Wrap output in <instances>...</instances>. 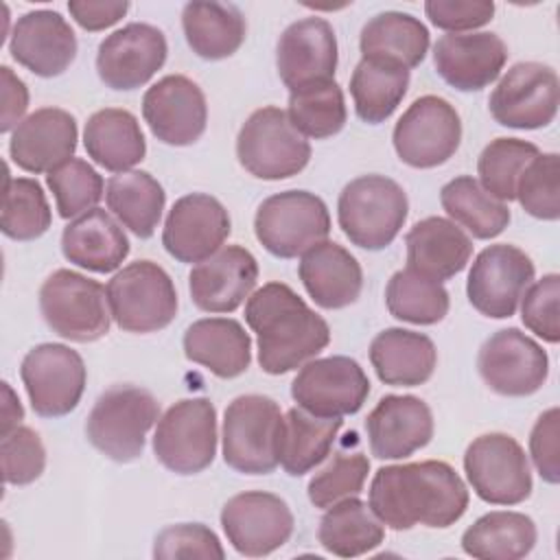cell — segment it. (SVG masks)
<instances>
[{"instance_id": "obj_1", "label": "cell", "mask_w": 560, "mask_h": 560, "mask_svg": "<svg viewBox=\"0 0 560 560\" xmlns=\"http://www.w3.org/2000/svg\"><path fill=\"white\" fill-rule=\"evenodd\" d=\"M368 497L381 523L396 532L416 525L451 527L464 516L470 499L455 468L438 459L378 468Z\"/></svg>"}, {"instance_id": "obj_2", "label": "cell", "mask_w": 560, "mask_h": 560, "mask_svg": "<svg viewBox=\"0 0 560 560\" xmlns=\"http://www.w3.org/2000/svg\"><path fill=\"white\" fill-rule=\"evenodd\" d=\"M245 322L256 332L258 363L267 374H287L330 343L326 319L289 284L267 282L247 298Z\"/></svg>"}, {"instance_id": "obj_3", "label": "cell", "mask_w": 560, "mask_h": 560, "mask_svg": "<svg viewBox=\"0 0 560 560\" xmlns=\"http://www.w3.org/2000/svg\"><path fill=\"white\" fill-rule=\"evenodd\" d=\"M407 214L409 199L402 186L376 173L348 182L337 201L341 232L352 245L370 252L392 245Z\"/></svg>"}, {"instance_id": "obj_4", "label": "cell", "mask_w": 560, "mask_h": 560, "mask_svg": "<svg viewBox=\"0 0 560 560\" xmlns=\"http://www.w3.org/2000/svg\"><path fill=\"white\" fill-rule=\"evenodd\" d=\"M158 420L160 405L149 389L114 385L90 409L85 438L107 459L127 464L142 455L147 433Z\"/></svg>"}, {"instance_id": "obj_5", "label": "cell", "mask_w": 560, "mask_h": 560, "mask_svg": "<svg viewBox=\"0 0 560 560\" xmlns=\"http://www.w3.org/2000/svg\"><path fill=\"white\" fill-rule=\"evenodd\" d=\"M282 411L262 394L236 396L223 413V462L243 475H269L280 464Z\"/></svg>"}, {"instance_id": "obj_6", "label": "cell", "mask_w": 560, "mask_h": 560, "mask_svg": "<svg viewBox=\"0 0 560 560\" xmlns=\"http://www.w3.org/2000/svg\"><path fill=\"white\" fill-rule=\"evenodd\" d=\"M39 311L55 335L74 343H92L109 332L107 289L72 269H57L44 280Z\"/></svg>"}, {"instance_id": "obj_7", "label": "cell", "mask_w": 560, "mask_h": 560, "mask_svg": "<svg viewBox=\"0 0 560 560\" xmlns=\"http://www.w3.org/2000/svg\"><path fill=\"white\" fill-rule=\"evenodd\" d=\"M238 164L254 177L278 182L298 175L311 160L308 140L276 105L249 114L236 136Z\"/></svg>"}, {"instance_id": "obj_8", "label": "cell", "mask_w": 560, "mask_h": 560, "mask_svg": "<svg viewBox=\"0 0 560 560\" xmlns=\"http://www.w3.org/2000/svg\"><path fill=\"white\" fill-rule=\"evenodd\" d=\"M105 289L112 319L125 332H158L177 315L175 284L153 260L129 262L112 276Z\"/></svg>"}, {"instance_id": "obj_9", "label": "cell", "mask_w": 560, "mask_h": 560, "mask_svg": "<svg viewBox=\"0 0 560 560\" xmlns=\"http://www.w3.org/2000/svg\"><path fill=\"white\" fill-rule=\"evenodd\" d=\"M258 243L276 258H298L330 234V214L322 197L284 190L267 197L254 217Z\"/></svg>"}, {"instance_id": "obj_10", "label": "cell", "mask_w": 560, "mask_h": 560, "mask_svg": "<svg viewBox=\"0 0 560 560\" xmlns=\"http://www.w3.org/2000/svg\"><path fill=\"white\" fill-rule=\"evenodd\" d=\"M217 409L206 396L171 405L153 433L155 459L175 475H197L217 455Z\"/></svg>"}, {"instance_id": "obj_11", "label": "cell", "mask_w": 560, "mask_h": 560, "mask_svg": "<svg viewBox=\"0 0 560 560\" xmlns=\"http://www.w3.org/2000/svg\"><path fill=\"white\" fill-rule=\"evenodd\" d=\"M464 472L472 492L490 505H518L534 488L523 446L508 433H483L464 453Z\"/></svg>"}, {"instance_id": "obj_12", "label": "cell", "mask_w": 560, "mask_h": 560, "mask_svg": "<svg viewBox=\"0 0 560 560\" xmlns=\"http://www.w3.org/2000/svg\"><path fill=\"white\" fill-rule=\"evenodd\" d=\"M392 142L400 162L413 168H435L448 162L462 142L457 109L442 96L416 98L398 118Z\"/></svg>"}, {"instance_id": "obj_13", "label": "cell", "mask_w": 560, "mask_h": 560, "mask_svg": "<svg viewBox=\"0 0 560 560\" xmlns=\"http://www.w3.org/2000/svg\"><path fill=\"white\" fill-rule=\"evenodd\" d=\"M20 376L33 411L42 418H61L74 411L88 383L81 354L63 343L31 348L22 359Z\"/></svg>"}, {"instance_id": "obj_14", "label": "cell", "mask_w": 560, "mask_h": 560, "mask_svg": "<svg viewBox=\"0 0 560 560\" xmlns=\"http://www.w3.org/2000/svg\"><path fill=\"white\" fill-rule=\"evenodd\" d=\"M560 83L551 66L538 61L514 63L488 98L492 118L510 129H540L558 114Z\"/></svg>"}, {"instance_id": "obj_15", "label": "cell", "mask_w": 560, "mask_h": 560, "mask_svg": "<svg viewBox=\"0 0 560 560\" xmlns=\"http://www.w3.org/2000/svg\"><path fill=\"white\" fill-rule=\"evenodd\" d=\"M534 273L532 258L516 245H490L477 254L468 271V302L486 317H512L525 289L534 282Z\"/></svg>"}, {"instance_id": "obj_16", "label": "cell", "mask_w": 560, "mask_h": 560, "mask_svg": "<svg viewBox=\"0 0 560 560\" xmlns=\"http://www.w3.org/2000/svg\"><path fill=\"white\" fill-rule=\"evenodd\" d=\"M298 407L322 418L357 413L370 396V381L363 368L343 354L306 361L291 383Z\"/></svg>"}, {"instance_id": "obj_17", "label": "cell", "mask_w": 560, "mask_h": 560, "mask_svg": "<svg viewBox=\"0 0 560 560\" xmlns=\"http://www.w3.org/2000/svg\"><path fill=\"white\" fill-rule=\"evenodd\" d=\"M477 370L494 394L521 398L536 394L545 385L549 357L538 341L518 328H503L481 343Z\"/></svg>"}, {"instance_id": "obj_18", "label": "cell", "mask_w": 560, "mask_h": 560, "mask_svg": "<svg viewBox=\"0 0 560 560\" xmlns=\"http://www.w3.org/2000/svg\"><path fill=\"white\" fill-rule=\"evenodd\" d=\"M293 514L284 499L273 492L247 490L225 501L221 527L228 542L247 558L269 556L293 534Z\"/></svg>"}, {"instance_id": "obj_19", "label": "cell", "mask_w": 560, "mask_h": 560, "mask_svg": "<svg viewBox=\"0 0 560 560\" xmlns=\"http://www.w3.org/2000/svg\"><path fill=\"white\" fill-rule=\"evenodd\" d=\"M166 55L168 46L160 28L131 22L98 44L96 72L107 88L129 92L149 83L164 66Z\"/></svg>"}, {"instance_id": "obj_20", "label": "cell", "mask_w": 560, "mask_h": 560, "mask_svg": "<svg viewBox=\"0 0 560 560\" xmlns=\"http://www.w3.org/2000/svg\"><path fill=\"white\" fill-rule=\"evenodd\" d=\"M230 230V214L219 199L206 192H190L168 210L162 245L175 260L197 265L223 247Z\"/></svg>"}, {"instance_id": "obj_21", "label": "cell", "mask_w": 560, "mask_h": 560, "mask_svg": "<svg viewBox=\"0 0 560 560\" xmlns=\"http://www.w3.org/2000/svg\"><path fill=\"white\" fill-rule=\"evenodd\" d=\"M142 116L151 133L171 147L195 144L208 125L201 88L184 74H166L142 96Z\"/></svg>"}, {"instance_id": "obj_22", "label": "cell", "mask_w": 560, "mask_h": 560, "mask_svg": "<svg viewBox=\"0 0 560 560\" xmlns=\"http://www.w3.org/2000/svg\"><path fill=\"white\" fill-rule=\"evenodd\" d=\"M258 282V262L241 245H225L188 273L190 300L206 313H234Z\"/></svg>"}, {"instance_id": "obj_23", "label": "cell", "mask_w": 560, "mask_h": 560, "mask_svg": "<svg viewBox=\"0 0 560 560\" xmlns=\"http://www.w3.org/2000/svg\"><path fill=\"white\" fill-rule=\"evenodd\" d=\"M337 37L324 18H302L289 24L276 46V66L289 92L311 83L332 81L337 70Z\"/></svg>"}, {"instance_id": "obj_24", "label": "cell", "mask_w": 560, "mask_h": 560, "mask_svg": "<svg viewBox=\"0 0 560 560\" xmlns=\"http://www.w3.org/2000/svg\"><path fill=\"white\" fill-rule=\"evenodd\" d=\"M508 46L497 33H446L433 44L435 72L459 92L494 83L508 63Z\"/></svg>"}, {"instance_id": "obj_25", "label": "cell", "mask_w": 560, "mask_h": 560, "mask_svg": "<svg viewBox=\"0 0 560 560\" xmlns=\"http://www.w3.org/2000/svg\"><path fill=\"white\" fill-rule=\"evenodd\" d=\"M13 61L37 77L63 74L77 57V35L68 20L50 9L28 11L13 24L9 35Z\"/></svg>"}, {"instance_id": "obj_26", "label": "cell", "mask_w": 560, "mask_h": 560, "mask_svg": "<svg viewBox=\"0 0 560 560\" xmlns=\"http://www.w3.org/2000/svg\"><path fill=\"white\" fill-rule=\"evenodd\" d=\"M365 433L376 459H405L431 442L433 413L418 396L389 394L368 413Z\"/></svg>"}, {"instance_id": "obj_27", "label": "cell", "mask_w": 560, "mask_h": 560, "mask_svg": "<svg viewBox=\"0 0 560 560\" xmlns=\"http://www.w3.org/2000/svg\"><path fill=\"white\" fill-rule=\"evenodd\" d=\"M79 129L70 112L61 107H42L28 114L9 140L11 160L26 173H50L72 160Z\"/></svg>"}, {"instance_id": "obj_28", "label": "cell", "mask_w": 560, "mask_h": 560, "mask_svg": "<svg viewBox=\"0 0 560 560\" xmlns=\"http://www.w3.org/2000/svg\"><path fill=\"white\" fill-rule=\"evenodd\" d=\"M298 276L313 302L328 311L354 304L363 289L359 260L335 241H322L306 249L300 256Z\"/></svg>"}, {"instance_id": "obj_29", "label": "cell", "mask_w": 560, "mask_h": 560, "mask_svg": "<svg viewBox=\"0 0 560 560\" xmlns=\"http://www.w3.org/2000/svg\"><path fill=\"white\" fill-rule=\"evenodd\" d=\"M407 269L444 282L457 276L472 256L470 236L451 219L427 217L407 232Z\"/></svg>"}, {"instance_id": "obj_30", "label": "cell", "mask_w": 560, "mask_h": 560, "mask_svg": "<svg viewBox=\"0 0 560 560\" xmlns=\"http://www.w3.org/2000/svg\"><path fill=\"white\" fill-rule=\"evenodd\" d=\"M61 254L81 269L109 273L129 256V238L109 212L92 208L63 228Z\"/></svg>"}, {"instance_id": "obj_31", "label": "cell", "mask_w": 560, "mask_h": 560, "mask_svg": "<svg viewBox=\"0 0 560 560\" xmlns=\"http://www.w3.org/2000/svg\"><path fill=\"white\" fill-rule=\"evenodd\" d=\"M184 354L219 378H236L252 363V339L232 317H203L186 328Z\"/></svg>"}, {"instance_id": "obj_32", "label": "cell", "mask_w": 560, "mask_h": 560, "mask_svg": "<svg viewBox=\"0 0 560 560\" xmlns=\"http://www.w3.org/2000/svg\"><path fill=\"white\" fill-rule=\"evenodd\" d=\"M370 363L381 383L392 387H418L433 376L438 350L424 332L385 328L370 343Z\"/></svg>"}, {"instance_id": "obj_33", "label": "cell", "mask_w": 560, "mask_h": 560, "mask_svg": "<svg viewBox=\"0 0 560 560\" xmlns=\"http://www.w3.org/2000/svg\"><path fill=\"white\" fill-rule=\"evenodd\" d=\"M88 155L112 173L131 171L147 155V140L138 118L120 107L94 112L83 129Z\"/></svg>"}, {"instance_id": "obj_34", "label": "cell", "mask_w": 560, "mask_h": 560, "mask_svg": "<svg viewBox=\"0 0 560 560\" xmlns=\"http://www.w3.org/2000/svg\"><path fill=\"white\" fill-rule=\"evenodd\" d=\"M182 28L190 50L208 61L232 57L247 35V22L241 9L225 2L184 4Z\"/></svg>"}, {"instance_id": "obj_35", "label": "cell", "mask_w": 560, "mask_h": 560, "mask_svg": "<svg viewBox=\"0 0 560 560\" xmlns=\"http://www.w3.org/2000/svg\"><path fill=\"white\" fill-rule=\"evenodd\" d=\"M407 88L409 70L381 57H361L350 77L354 112L368 125L385 122L402 103Z\"/></svg>"}, {"instance_id": "obj_36", "label": "cell", "mask_w": 560, "mask_h": 560, "mask_svg": "<svg viewBox=\"0 0 560 560\" xmlns=\"http://www.w3.org/2000/svg\"><path fill=\"white\" fill-rule=\"evenodd\" d=\"M317 540L332 556L357 558L385 540V525L370 503L348 497L326 508L317 527Z\"/></svg>"}, {"instance_id": "obj_37", "label": "cell", "mask_w": 560, "mask_h": 560, "mask_svg": "<svg viewBox=\"0 0 560 560\" xmlns=\"http://www.w3.org/2000/svg\"><path fill=\"white\" fill-rule=\"evenodd\" d=\"M536 538V523L527 514L494 510L462 534V549L481 560H518L534 549Z\"/></svg>"}, {"instance_id": "obj_38", "label": "cell", "mask_w": 560, "mask_h": 560, "mask_svg": "<svg viewBox=\"0 0 560 560\" xmlns=\"http://www.w3.org/2000/svg\"><path fill=\"white\" fill-rule=\"evenodd\" d=\"M429 28L402 11H383L365 22L359 37L363 57L392 59L407 70L420 66L429 52Z\"/></svg>"}, {"instance_id": "obj_39", "label": "cell", "mask_w": 560, "mask_h": 560, "mask_svg": "<svg viewBox=\"0 0 560 560\" xmlns=\"http://www.w3.org/2000/svg\"><path fill=\"white\" fill-rule=\"evenodd\" d=\"M105 201L112 214L138 238H151L160 225L166 192L147 171H125L109 177Z\"/></svg>"}, {"instance_id": "obj_40", "label": "cell", "mask_w": 560, "mask_h": 560, "mask_svg": "<svg viewBox=\"0 0 560 560\" xmlns=\"http://www.w3.org/2000/svg\"><path fill=\"white\" fill-rule=\"evenodd\" d=\"M341 418H322L302 407H291L282 420L280 464L287 475L302 477L319 466L341 429Z\"/></svg>"}, {"instance_id": "obj_41", "label": "cell", "mask_w": 560, "mask_h": 560, "mask_svg": "<svg viewBox=\"0 0 560 560\" xmlns=\"http://www.w3.org/2000/svg\"><path fill=\"white\" fill-rule=\"evenodd\" d=\"M440 203L453 223H459L481 241L499 236L512 219L510 208L488 195L470 175H459L446 182L440 190Z\"/></svg>"}, {"instance_id": "obj_42", "label": "cell", "mask_w": 560, "mask_h": 560, "mask_svg": "<svg viewBox=\"0 0 560 560\" xmlns=\"http://www.w3.org/2000/svg\"><path fill=\"white\" fill-rule=\"evenodd\" d=\"M287 116L304 138H332L348 120L343 92L335 79L293 90L289 92Z\"/></svg>"}, {"instance_id": "obj_43", "label": "cell", "mask_w": 560, "mask_h": 560, "mask_svg": "<svg viewBox=\"0 0 560 560\" xmlns=\"http://www.w3.org/2000/svg\"><path fill=\"white\" fill-rule=\"evenodd\" d=\"M385 304L389 315L400 322L431 326L446 317L451 300L442 282L400 269L387 280Z\"/></svg>"}, {"instance_id": "obj_44", "label": "cell", "mask_w": 560, "mask_h": 560, "mask_svg": "<svg viewBox=\"0 0 560 560\" xmlns=\"http://www.w3.org/2000/svg\"><path fill=\"white\" fill-rule=\"evenodd\" d=\"M52 212L37 179L4 177V201L0 230L13 241H35L48 232Z\"/></svg>"}, {"instance_id": "obj_45", "label": "cell", "mask_w": 560, "mask_h": 560, "mask_svg": "<svg viewBox=\"0 0 560 560\" xmlns=\"http://www.w3.org/2000/svg\"><path fill=\"white\" fill-rule=\"evenodd\" d=\"M534 142L521 138H497L483 147L477 160L481 188L499 201L516 199V182L523 168L538 155Z\"/></svg>"}, {"instance_id": "obj_46", "label": "cell", "mask_w": 560, "mask_h": 560, "mask_svg": "<svg viewBox=\"0 0 560 560\" xmlns=\"http://www.w3.org/2000/svg\"><path fill=\"white\" fill-rule=\"evenodd\" d=\"M46 184L55 197L59 217L77 219L96 208L103 199V177L81 158H72L46 175Z\"/></svg>"}, {"instance_id": "obj_47", "label": "cell", "mask_w": 560, "mask_h": 560, "mask_svg": "<svg viewBox=\"0 0 560 560\" xmlns=\"http://www.w3.org/2000/svg\"><path fill=\"white\" fill-rule=\"evenodd\" d=\"M516 199L523 210L542 221L560 217V158L558 153H538L516 182Z\"/></svg>"}, {"instance_id": "obj_48", "label": "cell", "mask_w": 560, "mask_h": 560, "mask_svg": "<svg viewBox=\"0 0 560 560\" xmlns=\"http://www.w3.org/2000/svg\"><path fill=\"white\" fill-rule=\"evenodd\" d=\"M370 472V459L363 453H337L308 481V499L315 508L326 510L332 503L357 497Z\"/></svg>"}, {"instance_id": "obj_49", "label": "cell", "mask_w": 560, "mask_h": 560, "mask_svg": "<svg viewBox=\"0 0 560 560\" xmlns=\"http://www.w3.org/2000/svg\"><path fill=\"white\" fill-rule=\"evenodd\" d=\"M2 477L11 486H26L39 479L46 466V448L42 438L31 429L18 424L9 433H2L0 442Z\"/></svg>"}, {"instance_id": "obj_50", "label": "cell", "mask_w": 560, "mask_h": 560, "mask_svg": "<svg viewBox=\"0 0 560 560\" xmlns=\"http://www.w3.org/2000/svg\"><path fill=\"white\" fill-rule=\"evenodd\" d=\"M558 300H560V276L547 273L532 282L521 298V319L536 337L547 343L560 341L558 322Z\"/></svg>"}, {"instance_id": "obj_51", "label": "cell", "mask_w": 560, "mask_h": 560, "mask_svg": "<svg viewBox=\"0 0 560 560\" xmlns=\"http://www.w3.org/2000/svg\"><path fill=\"white\" fill-rule=\"evenodd\" d=\"M155 558H217L223 560L225 551L219 536L203 523H179L164 527L153 542Z\"/></svg>"}, {"instance_id": "obj_52", "label": "cell", "mask_w": 560, "mask_h": 560, "mask_svg": "<svg viewBox=\"0 0 560 560\" xmlns=\"http://www.w3.org/2000/svg\"><path fill=\"white\" fill-rule=\"evenodd\" d=\"M429 22L448 33H466L486 26L494 15V2L488 0H427Z\"/></svg>"}, {"instance_id": "obj_53", "label": "cell", "mask_w": 560, "mask_h": 560, "mask_svg": "<svg viewBox=\"0 0 560 560\" xmlns=\"http://www.w3.org/2000/svg\"><path fill=\"white\" fill-rule=\"evenodd\" d=\"M558 435H560V411L551 407L542 411L529 433V455L532 462L547 483L560 481V462H558Z\"/></svg>"}, {"instance_id": "obj_54", "label": "cell", "mask_w": 560, "mask_h": 560, "mask_svg": "<svg viewBox=\"0 0 560 560\" xmlns=\"http://www.w3.org/2000/svg\"><path fill=\"white\" fill-rule=\"evenodd\" d=\"M68 11L81 28L96 33L120 22L129 11V2L127 0H72L68 2Z\"/></svg>"}, {"instance_id": "obj_55", "label": "cell", "mask_w": 560, "mask_h": 560, "mask_svg": "<svg viewBox=\"0 0 560 560\" xmlns=\"http://www.w3.org/2000/svg\"><path fill=\"white\" fill-rule=\"evenodd\" d=\"M2 74V120H0V131L9 133L13 131L24 118V112L28 107V88L26 83L9 68H0Z\"/></svg>"}, {"instance_id": "obj_56", "label": "cell", "mask_w": 560, "mask_h": 560, "mask_svg": "<svg viewBox=\"0 0 560 560\" xmlns=\"http://www.w3.org/2000/svg\"><path fill=\"white\" fill-rule=\"evenodd\" d=\"M2 394H4V398H2V433H9L24 418V409L20 405V398L13 394V389L7 381L2 383Z\"/></svg>"}]
</instances>
